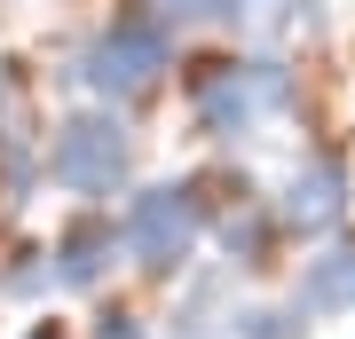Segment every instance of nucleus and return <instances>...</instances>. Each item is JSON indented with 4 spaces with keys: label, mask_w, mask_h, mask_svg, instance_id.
Wrapping results in <instances>:
<instances>
[{
    "label": "nucleus",
    "mask_w": 355,
    "mask_h": 339,
    "mask_svg": "<svg viewBox=\"0 0 355 339\" xmlns=\"http://www.w3.org/2000/svg\"><path fill=\"white\" fill-rule=\"evenodd\" d=\"M166 63H174V24H166L158 8H135V16H111V24L79 48L71 79L87 95H103V103H127L142 87H158Z\"/></svg>",
    "instance_id": "1"
},
{
    "label": "nucleus",
    "mask_w": 355,
    "mask_h": 339,
    "mask_svg": "<svg viewBox=\"0 0 355 339\" xmlns=\"http://www.w3.org/2000/svg\"><path fill=\"white\" fill-rule=\"evenodd\" d=\"M292 111V71L277 55H253V63H205L190 79V119L205 126L214 142H237L253 126L284 119Z\"/></svg>",
    "instance_id": "2"
},
{
    "label": "nucleus",
    "mask_w": 355,
    "mask_h": 339,
    "mask_svg": "<svg viewBox=\"0 0 355 339\" xmlns=\"http://www.w3.org/2000/svg\"><path fill=\"white\" fill-rule=\"evenodd\" d=\"M119 229H127V252L150 268V277H174V268L198 252V237H205L198 182H158V189H142Z\"/></svg>",
    "instance_id": "3"
},
{
    "label": "nucleus",
    "mask_w": 355,
    "mask_h": 339,
    "mask_svg": "<svg viewBox=\"0 0 355 339\" xmlns=\"http://www.w3.org/2000/svg\"><path fill=\"white\" fill-rule=\"evenodd\" d=\"M127 166H135V142H127V126L111 111L64 119V134H55V150H48V174L64 182L71 198H111V189L127 182Z\"/></svg>",
    "instance_id": "4"
},
{
    "label": "nucleus",
    "mask_w": 355,
    "mask_h": 339,
    "mask_svg": "<svg viewBox=\"0 0 355 339\" xmlns=\"http://www.w3.org/2000/svg\"><path fill=\"white\" fill-rule=\"evenodd\" d=\"M347 198H355V182H347V158H331V150H308L300 166H292V182H284V229H300V237H324V229H340L347 214Z\"/></svg>",
    "instance_id": "5"
},
{
    "label": "nucleus",
    "mask_w": 355,
    "mask_h": 339,
    "mask_svg": "<svg viewBox=\"0 0 355 339\" xmlns=\"http://www.w3.org/2000/svg\"><path fill=\"white\" fill-rule=\"evenodd\" d=\"M308 315H347L355 308V237L324 245L316 261H300V292H292Z\"/></svg>",
    "instance_id": "6"
},
{
    "label": "nucleus",
    "mask_w": 355,
    "mask_h": 339,
    "mask_svg": "<svg viewBox=\"0 0 355 339\" xmlns=\"http://www.w3.org/2000/svg\"><path fill=\"white\" fill-rule=\"evenodd\" d=\"M127 245V229H111L103 214H87V221H71L64 229V245H55V284H71V292H87L103 268H111V252Z\"/></svg>",
    "instance_id": "7"
},
{
    "label": "nucleus",
    "mask_w": 355,
    "mask_h": 339,
    "mask_svg": "<svg viewBox=\"0 0 355 339\" xmlns=\"http://www.w3.org/2000/svg\"><path fill=\"white\" fill-rule=\"evenodd\" d=\"M229 300V277H198V292L182 300V315H174V339H237V308H221Z\"/></svg>",
    "instance_id": "8"
},
{
    "label": "nucleus",
    "mask_w": 355,
    "mask_h": 339,
    "mask_svg": "<svg viewBox=\"0 0 355 339\" xmlns=\"http://www.w3.org/2000/svg\"><path fill=\"white\" fill-rule=\"evenodd\" d=\"M300 0H221V24H237L245 40H284Z\"/></svg>",
    "instance_id": "9"
},
{
    "label": "nucleus",
    "mask_w": 355,
    "mask_h": 339,
    "mask_svg": "<svg viewBox=\"0 0 355 339\" xmlns=\"http://www.w3.org/2000/svg\"><path fill=\"white\" fill-rule=\"evenodd\" d=\"M300 300H292V308H245L237 315V339H308V324H300Z\"/></svg>",
    "instance_id": "10"
},
{
    "label": "nucleus",
    "mask_w": 355,
    "mask_h": 339,
    "mask_svg": "<svg viewBox=\"0 0 355 339\" xmlns=\"http://www.w3.org/2000/svg\"><path fill=\"white\" fill-rule=\"evenodd\" d=\"M150 8L182 32V24H214V16H221V0H150Z\"/></svg>",
    "instance_id": "11"
},
{
    "label": "nucleus",
    "mask_w": 355,
    "mask_h": 339,
    "mask_svg": "<svg viewBox=\"0 0 355 339\" xmlns=\"http://www.w3.org/2000/svg\"><path fill=\"white\" fill-rule=\"evenodd\" d=\"M95 339H150V331H142L135 315H103V331H95Z\"/></svg>",
    "instance_id": "12"
},
{
    "label": "nucleus",
    "mask_w": 355,
    "mask_h": 339,
    "mask_svg": "<svg viewBox=\"0 0 355 339\" xmlns=\"http://www.w3.org/2000/svg\"><path fill=\"white\" fill-rule=\"evenodd\" d=\"M32 339H55V331H32Z\"/></svg>",
    "instance_id": "13"
}]
</instances>
